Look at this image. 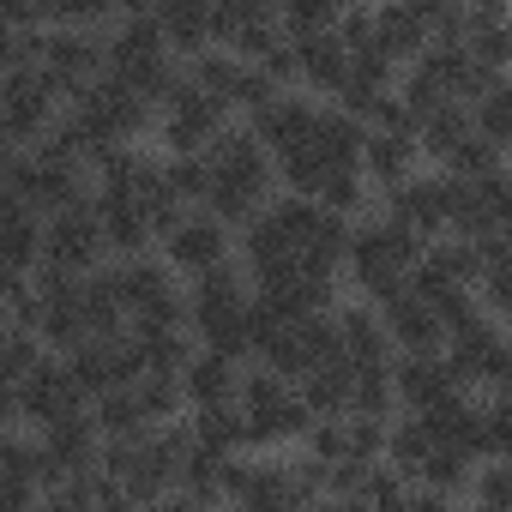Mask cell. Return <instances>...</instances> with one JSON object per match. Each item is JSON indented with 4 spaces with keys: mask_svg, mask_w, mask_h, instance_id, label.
Masks as SVG:
<instances>
[{
    "mask_svg": "<svg viewBox=\"0 0 512 512\" xmlns=\"http://www.w3.org/2000/svg\"><path fill=\"white\" fill-rule=\"evenodd\" d=\"M458 205H464V181H458V175H446V169H422V175H410L404 187L380 193V211H386V217H398V223H410L422 241L452 235Z\"/></svg>",
    "mask_w": 512,
    "mask_h": 512,
    "instance_id": "obj_1",
    "label": "cell"
},
{
    "mask_svg": "<svg viewBox=\"0 0 512 512\" xmlns=\"http://www.w3.org/2000/svg\"><path fill=\"white\" fill-rule=\"evenodd\" d=\"M446 362H452V374H458V386L470 392V398H500L506 386H512V338L500 332V320H476L470 332H458L452 344H446Z\"/></svg>",
    "mask_w": 512,
    "mask_h": 512,
    "instance_id": "obj_2",
    "label": "cell"
},
{
    "mask_svg": "<svg viewBox=\"0 0 512 512\" xmlns=\"http://www.w3.org/2000/svg\"><path fill=\"white\" fill-rule=\"evenodd\" d=\"M187 308H193V338H199V344H205L211 332L235 326V320L253 308V278H247V266H241V260H223V266L187 278Z\"/></svg>",
    "mask_w": 512,
    "mask_h": 512,
    "instance_id": "obj_3",
    "label": "cell"
},
{
    "mask_svg": "<svg viewBox=\"0 0 512 512\" xmlns=\"http://www.w3.org/2000/svg\"><path fill=\"white\" fill-rule=\"evenodd\" d=\"M43 266L73 272V278H91V272H103V266H109V235H103L97 205H73V211L49 217V247H43Z\"/></svg>",
    "mask_w": 512,
    "mask_h": 512,
    "instance_id": "obj_4",
    "label": "cell"
},
{
    "mask_svg": "<svg viewBox=\"0 0 512 512\" xmlns=\"http://www.w3.org/2000/svg\"><path fill=\"white\" fill-rule=\"evenodd\" d=\"M392 386H398V410L404 416H440L446 404L470 398L446 356H398L392 362Z\"/></svg>",
    "mask_w": 512,
    "mask_h": 512,
    "instance_id": "obj_5",
    "label": "cell"
},
{
    "mask_svg": "<svg viewBox=\"0 0 512 512\" xmlns=\"http://www.w3.org/2000/svg\"><path fill=\"white\" fill-rule=\"evenodd\" d=\"M157 253H163V260H169L181 278H199V272H211V266L235 260V229H229V223H217V217L199 205V211H187V223H181Z\"/></svg>",
    "mask_w": 512,
    "mask_h": 512,
    "instance_id": "obj_6",
    "label": "cell"
},
{
    "mask_svg": "<svg viewBox=\"0 0 512 512\" xmlns=\"http://www.w3.org/2000/svg\"><path fill=\"white\" fill-rule=\"evenodd\" d=\"M332 326H338V344H344V362L350 368H392L398 362V344L386 332V314L368 296H344L332 308Z\"/></svg>",
    "mask_w": 512,
    "mask_h": 512,
    "instance_id": "obj_7",
    "label": "cell"
},
{
    "mask_svg": "<svg viewBox=\"0 0 512 512\" xmlns=\"http://www.w3.org/2000/svg\"><path fill=\"white\" fill-rule=\"evenodd\" d=\"M320 115H326V103H314L308 91H284L266 115H253L247 127L260 133V145L272 151V157H284V151H302V145H314V127H320Z\"/></svg>",
    "mask_w": 512,
    "mask_h": 512,
    "instance_id": "obj_8",
    "label": "cell"
},
{
    "mask_svg": "<svg viewBox=\"0 0 512 512\" xmlns=\"http://www.w3.org/2000/svg\"><path fill=\"white\" fill-rule=\"evenodd\" d=\"M97 217H103V235H109V260H145V253H157V235H151V217H145L139 199L97 193Z\"/></svg>",
    "mask_w": 512,
    "mask_h": 512,
    "instance_id": "obj_9",
    "label": "cell"
},
{
    "mask_svg": "<svg viewBox=\"0 0 512 512\" xmlns=\"http://www.w3.org/2000/svg\"><path fill=\"white\" fill-rule=\"evenodd\" d=\"M386 332H392L398 356H446V326H440V314L416 290L386 308Z\"/></svg>",
    "mask_w": 512,
    "mask_h": 512,
    "instance_id": "obj_10",
    "label": "cell"
},
{
    "mask_svg": "<svg viewBox=\"0 0 512 512\" xmlns=\"http://www.w3.org/2000/svg\"><path fill=\"white\" fill-rule=\"evenodd\" d=\"M428 43H434V37H428L422 7H404V0H386V7H374V49L392 55L398 67H410Z\"/></svg>",
    "mask_w": 512,
    "mask_h": 512,
    "instance_id": "obj_11",
    "label": "cell"
},
{
    "mask_svg": "<svg viewBox=\"0 0 512 512\" xmlns=\"http://www.w3.org/2000/svg\"><path fill=\"white\" fill-rule=\"evenodd\" d=\"M362 175L392 193L404 187L410 175H422V139H404V133H368V151H362Z\"/></svg>",
    "mask_w": 512,
    "mask_h": 512,
    "instance_id": "obj_12",
    "label": "cell"
},
{
    "mask_svg": "<svg viewBox=\"0 0 512 512\" xmlns=\"http://www.w3.org/2000/svg\"><path fill=\"white\" fill-rule=\"evenodd\" d=\"M181 380H187V410L241 404V362H229V356H217V350H199Z\"/></svg>",
    "mask_w": 512,
    "mask_h": 512,
    "instance_id": "obj_13",
    "label": "cell"
},
{
    "mask_svg": "<svg viewBox=\"0 0 512 512\" xmlns=\"http://www.w3.org/2000/svg\"><path fill=\"white\" fill-rule=\"evenodd\" d=\"M211 7H217V0H163V7H157L175 61H193V55L211 49Z\"/></svg>",
    "mask_w": 512,
    "mask_h": 512,
    "instance_id": "obj_14",
    "label": "cell"
},
{
    "mask_svg": "<svg viewBox=\"0 0 512 512\" xmlns=\"http://www.w3.org/2000/svg\"><path fill=\"white\" fill-rule=\"evenodd\" d=\"M314 151H320V163L338 175V169H362V151H368V127L356 121V115H344L338 103H326V115H320V127H314Z\"/></svg>",
    "mask_w": 512,
    "mask_h": 512,
    "instance_id": "obj_15",
    "label": "cell"
},
{
    "mask_svg": "<svg viewBox=\"0 0 512 512\" xmlns=\"http://www.w3.org/2000/svg\"><path fill=\"white\" fill-rule=\"evenodd\" d=\"M302 49V91H320V97H344V85H350V49L338 43V31L332 37H314V43H296Z\"/></svg>",
    "mask_w": 512,
    "mask_h": 512,
    "instance_id": "obj_16",
    "label": "cell"
},
{
    "mask_svg": "<svg viewBox=\"0 0 512 512\" xmlns=\"http://www.w3.org/2000/svg\"><path fill=\"white\" fill-rule=\"evenodd\" d=\"M302 404L314 410V422H338V416H350V392H356V368L350 362H332V368H314L302 386Z\"/></svg>",
    "mask_w": 512,
    "mask_h": 512,
    "instance_id": "obj_17",
    "label": "cell"
},
{
    "mask_svg": "<svg viewBox=\"0 0 512 512\" xmlns=\"http://www.w3.org/2000/svg\"><path fill=\"white\" fill-rule=\"evenodd\" d=\"M464 139H476V115H470V103H446V109H434V115L422 121V157H428L434 169H446L452 151H458Z\"/></svg>",
    "mask_w": 512,
    "mask_h": 512,
    "instance_id": "obj_18",
    "label": "cell"
},
{
    "mask_svg": "<svg viewBox=\"0 0 512 512\" xmlns=\"http://www.w3.org/2000/svg\"><path fill=\"white\" fill-rule=\"evenodd\" d=\"M91 416H97L103 440H133V434H151V416H145L139 386H115V392L91 398Z\"/></svg>",
    "mask_w": 512,
    "mask_h": 512,
    "instance_id": "obj_19",
    "label": "cell"
},
{
    "mask_svg": "<svg viewBox=\"0 0 512 512\" xmlns=\"http://www.w3.org/2000/svg\"><path fill=\"white\" fill-rule=\"evenodd\" d=\"M434 446H440V440H434V428H428L422 416H398V422H392V434H386V464H392V470H404V476L416 482V476H422V464L434 458Z\"/></svg>",
    "mask_w": 512,
    "mask_h": 512,
    "instance_id": "obj_20",
    "label": "cell"
},
{
    "mask_svg": "<svg viewBox=\"0 0 512 512\" xmlns=\"http://www.w3.org/2000/svg\"><path fill=\"white\" fill-rule=\"evenodd\" d=\"M476 458L464 452V446H434V458L422 464V488H434V494H452V500H470V482H476Z\"/></svg>",
    "mask_w": 512,
    "mask_h": 512,
    "instance_id": "obj_21",
    "label": "cell"
},
{
    "mask_svg": "<svg viewBox=\"0 0 512 512\" xmlns=\"http://www.w3.org/2000/svg\"><path fill=\"white\" fill-rule=\"evenodd\" d=\"M133 344L145 350V368H151V374H175V380H181V374L193 368V356L205 350L193 332H133Z\"/></svg>",
    "mask_w": 512,
    "mask_h": 512,
    "instance_id": "obj_22",
    "label": "cell"
},
{
    "mask_svg": "<svg viewBox=\"0 0 512 512\" xmlns=\"http://www.w3.org/2000/svg\"><path fill=\"white\" fill-rule=\"evenodd\" d=\"M43 362H49L43 332H31V326H7V344H0V380H7V386H25Z\"/></svg>",
    "mask_w": 512,
    "mask_h": 512,
    "instance_id": "obj_23",
    "label": "cell"
},
{
    "mask_svg": "<svg viewBox=\"0 0 512 512\" xmlns=\"http://www.w3.org/2000/svg\"><path fill=\"white\" fill-rule=\"evenodd\" d=\"M350 416H374V422H398V386L392 368H356V392H350Z\"/></svg>",
    "mask_w": 512,
    "mask_h": 512,
    "instance_id": "obj_24",
    "label": "cell"
},
{
    "mask_svg": "<svg viewBox=\"0 0 512 512\" xmlns=\"http://www.w3.org/2000/svg\"><path fill=\"white\" fill-rule=\"evenodd\" d=\"M296 398V386L284 380V374H272L266 362H247L241 368V410L247 416H272V410H284Z\"/></svg>",
    "mask_w": 512,
    "mask_h": 512,
    "instance_id": "obj_25",
    "label": "cell"
},
{
    "mask_svg": "<svg viewBox=\"0 0 512 512\" xmlns=\"http://www.w3.org/2000/svg\"><path fill=\"white\" fill-rule=\"evenodd\" d=\"M326 163H320V151L314 145H302V151H284L278 157V187L284 193H296V199H320V187H326Z\"/></svg>",
    "mask_w": 512,
    "mask_h": 512,
    "instance_id": "obj_26",
    "label": "cell"
},
{
    "mask_svg": "<svg viewBox=\"0 0 512 512\" xmlns=\"http://www.w3.org/2000/svg\"><path fill=\"white\" fill-rule=\"evenodd\" d=\"M470 115H476V133H482L488 145L512 151V79H500L482 103H470Z\"/></svg>",
    "mask_w": 512,
    "mask_h": 512,
    "instance_id": "obj_27",
    "label": "cell"
},
{
    "mask_svg": "<svg viewBox=\"0 0 512 512\" xmlns=\"http://www.w3.org/2000/svg\"><path fill=\"white\" fill-rule=\"evenodd\" d=\"M470 199L482 205L488 229H494V235H506V229H512V163H506V169H494V175H482V181H470Z\"/></svg>",
    "mask_w": 512,
    "mask_h": 512,
    "instance_id": "obj_28",
    "label": "cell"
},
{
    "mask_svg": "<svg viewBox=\"0 0 512 512\" xmlns=\"http://www.w3.org/2000/svg\"><path fill=\"white\" fill-rule=\"evenodd\" d=\"M338 13L344 7H314V0H296V7H278V25L290 43H314V37H332L338 31Z\"/></svg>",
    "mask_w": 512,
    "mask_h": 512,
    "instance_id": "obj_29",
    "label": "cell"
},
{
    "mask_svg": "<svg viewBox=\"0 0 512 512\" xmlns=\"http://www.w3.org/2000/svg\"><path fill=\"white\" fill-rule=\"evenodd\" d=\"M494 169H506V151H500V145H488L482 133H476V139H464V145L452 151V163H446V175H458L464 187H470V181H482V175H494Z\"/></svg>",
    "mask_w": 512,
    "mask_h": 512,
    "instance_id": "obj_30",
    "label": "cell"
},
{
    "mask_svg": "<svg viewBox=\"0 0 512 512\" xmlns=\"http://www.w3.org/2000/svg\"><path fill=\"white\" fill-rule=\"evenodd\" d=\"M476 296H482V308H488V320H500V326H512V266H494L482 284H476Z\"/></svg>",
    "mask_w": 512,
    "mask_h": 512,
    "instance_id": "obj_31",
    "label": "cell"
},
{
    "mask_svg": "<svg viewBox=\"0 0 512 512\" xmlns=\"http://www.w3.org/2000/svg\"><path fill=\"white\" fill-rule=\"evenodd\" d=\"M145 512H205V506H199L193 494H181V488H175V494H163V500H157V506H145Z\"/></svg>",
    "mask_w": 512,
    "mask_h": 512,
    "instance_id": "obj_32",
    "label": "cell"
},
{
    "mask_svg": "<svg viewBox=\"0 0 512 512\" xmlns=\"http://www.w3.org/2000/svg\"><path fill=\"white\" fill-rule=\"evenodd\" d=\"M320 512H374V506H368L362 494H332V500H326Z\"/></svg>",
    "mask_w": 512,
    "mask_h": 512,
    "instance_id": "obj_33",
    "label": "cell"
},
{
    "mask_svg": "<svg viewBox=\"0 0 512 512\" xmlns=\"http://www.w3.org/2000/svg\"><path fill=\"white\" fill-rule=\"evenodd\" d=\"M464 512H494V506H464Z\"/></svg>",
    "mask_w": 512,
    "mask_h": 512,
    "instance_id": "obj_34",
    "label": "cell"
},
{
    "mask_svg": "<svg viewBox=\"0 0 512 512\" xmlns=\"http://www.w3.org/2000/svg\"><path fill=\"white\" fill-rule=\"evenodd\" d=\"M217 512H235V506H217Z\"/></svg>",
    "mask_w": 512,
    "mask_h": 512,
    "instance_id": "obj_35",
    "label": "cell"
}]
</instances>
